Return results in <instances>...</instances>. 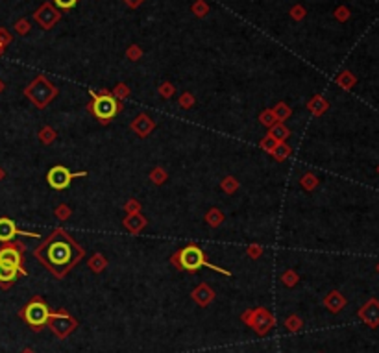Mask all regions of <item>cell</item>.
Segmentation results:
<instances>
[{
  "mask_svg": "<svg viewBox=\"0 0 379 353\" xmlns=\"http://www.w3.org/2000/svg\"><path fill=\"white\" fill-rule=\"evenodd\" d=\"M33 255L50 274L61 279L85 257V250L72 239L71 233L58 228L35 248Z\"/></svg>",
  "mask_w": 379,
  "mask_h": 353,
  "instance_id": "cell-1",
  "label": "cell"
},
{
  "mask_svg": "<svg viewBox=\"0 0 379 353\" xmlns=\"http://www.w3.org/2000/svg\"><path fill=\"white\" fill-rule=\"evenodd\" d=\"M170 262H172L178 270L196 272V270H200V268H211L215 272L231 278V272H229V270H226V268H222V267H217V264H213V262L207 261L206 252H204L198 244H189V246H185V248H181V250H178V252H174V255L170 257Z\"/></svg>",
  "mask_w": 379,
  "mask_h": 353,
  "instance_id": "cell-2",
  "label": "cell"
},
{
  "mask_svg": "<svg viewBox=\"0 0 379 353\" xmlns=\"http://www.w3.org/2000/svg\"><path fill=\"white\" fill-rule=\"evenodd\" d=\"M89 95H91V102L87 104V109L100 124H109L122 111V102L117 100L108 89H100V91L91 89Z\"/></svg>",
  "mask_w": 379,
  "mask_h": 353,
  "instance_id": "cell-3",
  "label": "cell"
},
{
  "mask_svg": "<svg viewBox=\"0 0 379 353\" xmlns=\"http://www.w3.org/2000/svg\"><path fill=\"white\" fill-rule=\"evenodd\" d=\"M58 93H60L58 87H56L54 83H50L46 76L39 74L26 85L24 97L32 102L37 109H44V107H49L50 102L58 97Z\"/></svg>",
  "mask_w": 379,
  "mask_h": 353,
  "instance_id": "cell-4",
  "label": "cell"
},
{
  "mask_svg": "<svg viewBox=\"0 0 379 353\" xmlns=\"http://www.w3.org/2000/svg\"><path fill=\"white\" fill-rule=\"evenodd\" d=\"M50 307L41 296H33L32 300L24 305V309L21 311V318L26 322L28 326L32 327L33 331H41L50 318Z\"/></svg>",
  "mask_w": 379,
  "mask_h": 353,
  "instance_id": "cell-5",
  "label": "cell"
},
{
  "mask_svg": "<svg viewBox=\"0 0 379 353\" xmlns=\"http://www.w3.org/2000/svg\"><path fill=\"white\" fill-rule=\"evenodd\" d=\"M241 322L244 326L252 327L259 337H266L268 333L276 326V318L270 311L265 307H257V309H246L241 315Z\"/></svg>",
  "mask_w": 379,
  "mask_h": 353,
  "instance_id": "cell-6",
  "label": "cell"
},
{
  "mask_svg": "<svg viewBox=\"0 0 379 353\" xmlns=\"http://www.w3.org/2000/svg\"><path fill=\"white\" fill-rule=\"evenodd\" d=\"M46 326H49L50 331L56 335V338L65 340L67 337H71L72 333L78 329V320H76L72 315H69L65 309H60V311H56V313H50V318Z\"/></svg>",
  "mask_w": 379,
  "mask_h": 353,
  "instance_id": "cell-7",
  "label": "cell"
},
{
  "mask_svg": "<svg viewBox=\"0 0 379 353\" xmlns=\"http://www.w3.org/2000/svg\"><path fill=\"white\" fill-rule=\"evenodd\" d=\"M0 262L17 268L22 276H28V270L24 268V244L22 242H4V246L0 248Z\"/></svg>",
  "mask_w": 379,
  "mask_h": 353,
  "instance_id": "cell-8",
  "label": "cell"
},
{
  "mask_svg": "<svg viewBox=\"0 0 379 353\" xmlns=\"http://www.w3.org/2000/svg\"><path fill=\"white\" fill-rule=\"evenodd\" d=\"M85 176H87L85 170L71 172L67 166L56 165V166H52L49 170V174H46V182H49L50 187L56 189V191H63V189H67L71 185V182L74 178H85Z\"/></svg>",
  "mask_w": 379,
  "mask_h": 353,
  "instance_id": "cell-9",
  "label": "cell"
},
{
  "mask_svg": "<svg viewBox=\"0 0 379 353\" xmlns=\"http://www.w3.org/2000/svg\"><path fill=\"white\" fill-rule=\"evenodd\" d=\"M61 13L54 8L52 2H44L35 13H33V21L37 22L43 30H52V28L60 22Z\"/></svg>",
  "mask_w": 379,
  "mask_h": 353,
  "instance_id": "cell-10",
  "label": "cell"
},
{
  "mask_svg": "<svg viewBox=\"0 0 379 353\" xmlns=\"http://www.w3.org/2000/svg\"><path fill=\"white\" fill-rule=\"evenodd\" d=\"M17 235L32 237V239H39V237H41L39 233H33V231H21L17 228L15 220L2 216V218H0V242H11Z\"/></svg>",
  "mask_w": 379,
  "mask_h": 353,
  "instance_id": "cell-11",
  "label": "cell"
},
{
  "mask_svg": "<svg viewBox=\"0 0 379 353\" xmlns=\"http://www.w3.org/2000/svg\"><path fill=\"white\" fill-rule=\"evenodd\" d=\"M130 128L133 134H137L139 137H148V135L156 129V122H154V118L148 115V113H139L133 120H131Z\"/></svg>",
  "mask_w": 379,
  "mask_h": 353,
  "instance_id": "cell-12",
  "label": "cell"
},
{
  "mask_svg": "<svg viewBox=\"0 0 379 353\" xmlns=\"http://www.w3.org/2000/svg\"><path fill=\"white\" fill-rule=\"evenodd\" d=\"M359 318L370 327L379 326V301L377 300H368L359 311Z\"/></svg>",
  "mask_w": 379,
  "mask_h": 353,
  "instance_id": "cell-13",
  "label": "cell"
},
{
  "mask_svg": "<svg viewBox=\"0 0 379 353\" xmlns=\"http://www.w3.org/2000/svg\"><path fill=\"white\" fill-rule=\"evenodd\" d=\"M191 296H193L195 303H198L200 307H207V305H211V301L215 300V290L207 283H200L193 292H191Z\"/></svg>",
  "mask_w": 379,
  "mask_h": 353,
  "instance_id": "cell-14",
  "label": "cell"
},
{
  "mask_svg": "<svg viewBox=\"0 0 379 353\" xmlns=\"http://www.w3.org/2000/svg\"><path fill=\"white\" fill-rule=\"evenodd\" d=\"M324 305H325V309L329 311V313L337 315V313H341V311L346 307V298H344L339 290H331L329 294L324 298Z\"/></svg>",
  "mask_w": 379,
  "mask_h": 353,
  "instance_id": "cell-15",
  "label": "cell"
},
{
  "mask_svg": "<svg viewBox=\"0 0 379 353\" xmlns=\"http://www.w3.org/2000/svg\"><path fill=\"white\" fill-rule=\"evenodd\" d=\"M122 224H124V228L130 233H141L145 228H147L148 220L147 216H143L141 213H133V214H126V218L122 220Z\"/></svg>",
  "mask_w": 379,
  "mask_h": 353,
  "instance_id": "cell-16",
  "label": "cell"
},
{
  "mask_svg": "<svg viewBox=\"0 0 379 353\" xmlns=\"http://www.w3.org/2000/svg\"><path fill=\"white\" fill-rule=\"evenodd\" d=\"M19 270L13 267H10V264H4V262H0V287L2 289H10L11 285L15 283L17 276H19Z\"/></svg>",
  "mask_w": 379,
  "mask_h": 353,
  "instance_id": "cell-17",
  "label": "cell"
},
{
  "mask_svg": "<svg viewBox=\"0 0 379 353\" xmlns=\"http://www.w3.org/2000/svg\"><path fill=\"white\" fill-rule=\"evenodd\" d=\"M307 109H309V113H313L314 117H322V115L329 109V102L325 100L322 95H316V97H313L307 102Z\"/></svg>",
  "mask_w": 379,
  "mask_h": 353,
  "instance_id": "cell-18",
  "label": "cell"
},
{
  "mask_svg": "<svg viewBox=\"0 0 379 353\" xmlns=\"http://www.w3.org/2000/svg\"><path fill=\"white\" fill-rule=\"evenodd\" d=\"M87 267L91 268V272L100 274V272H104V270L108 268V259H106V255H102V253L97 252V253H92V255L89 257Z\"/></svg>",
  "mask_w": 379,
  "mask_h": 353,
  "instance_id": "cell-19",
  "label": "cell"
},
{
  "mask_svg": "<svg viewBox=\"0 0 379 353\" xmlns=\"http://www.w3.org/2000/svg\"><path fill=\"white\" fill-rule=\"evenodd\" d=\"M224 220H226V216H224V213L218 207H211L206 213V222L211 228H220L224 224Z\"/></svg>",
  "mask_w": 379,
  "mask_h": 353,
  "instance_id": "cell-20",
  "label": "cell"
},
{
  "mask_svg": "<svg viewBox=\"0 0 379 353\" xmlns=\"http://www.w3.org/2000/svg\"><path fill=\"white\" fill-rule=\"evenodd\" d=\"M272 111L276 115L277 122H285V120H289V118L293 117V109H291V106L285 104V102H277L276 106L272 107Z\"/></svg>",
  "mask_w": 379,
  "mask_h": 353,
  "instance_id": "cell-21",
  "label": "cell"
},
{
  "mask_svg": "<svg viewBox=\"0 0 379 353\" xmlns=\"http://www.w3.org/2000/svg\"><path fill=\"white\" fill-rule=\"evenodd\" d=\"M268 134H270L274 139L279 141V143H283V141H287L289 137H291V129L283 122H276L272 128H268Z\"/></svg>",
  "mask_w": 379,
  "mask_h": 353,
  "instance_id": "cell-22",
  "label": "cell"
},
{
  "mask_svg": "<svg viewBox=\"0 0 379 353\" xmlns=\"http://www.w3.org/2000/svg\"><path fill=\"white\" fill-rule=\"evenodd\" d=\"M300 187H302L303 191L311 193V191H314V189L318 187V178L314 176L313 172H307V174H303V176L300 178Z\"/></svg>",
  "mask_w": 379,
  "mask_h": 353,
  "instance_id": "cell-23",
  "label": "cell"
},
{
  "mask_svg": "<svg viewBox=\"0 0 379 353\" xmlns=\"http://www.w3.org/2000/svg\"><path fill=\"white\" fill-rule=\"evenodd\" d=\"M220 189H222L226 194H233L241 189V182H239L235 176H226L222 182H220Z\"/></svg>",
  "mask_w": 379,
  "mask_h": 353,
  "instance_id": "cell-24",
  "label": "cell"
},
{
  "mask_svg": "<svg viewBox=\"0 0 379 353\" xmlns=\"http://www.w3.org/2000/svg\"><path fill=\"white\" fill-rule=\"evenodd\" d=\"M291 154H293V148H291V146H289L287 143L283 141V143H279V145L276 146V150L272 152L270 155H272V157H274L276 161H279V163H281V161L289 159V157H291Z\"/></svg>",
  "mask_w": 379,
  "mask_h": 353,
  "instance_id": "cell-25",
  "label": "cell"
},
{
  "mask_svg": "<svg viewBox=\"0 0 379 353\" xmlns=\"http://www.w3.org/2000/svg\"><path fill=\"white\" fill-rule=\"evenodd\" d=\"M37 137L43 145H52V143L58 139V134H56V129L52 128V126H43V128L39 129Z\"/></svg>",
  "mask_w": 379,
  "mask_h": 353,
  "instance_id": "cell-26",
  "label": "cell"
},
{
  "mask_svg": "<svg viewBox=\"0 0 379 353\" xmlns=\"http://www.w3.org/2000/svg\"><path fill=\"white\" fill-rule=\"evenodd\" d=\"M283 326H285V329L291 333H298L302 331V327H303V320L300 318L298 315H291L285 318V322H283Z\"/></svg>",
  "mask_w": 379,
  "mask_h": 353,
  "instance_id": "cell-27",
  "label": "cell"
},
{
  "mask_svg": "<svg viewBox=\"0 0 379 353\" xmlns=\"http://www.w3.org/2000/svg\"><path fill=\"white\" fill-rule=\"evenodd\" d=\"M337 85H341L342 89H352L353 85H355V76L352 74V72H348V70H344V72H341V74L337 76Z\"/></svg>",
  "mask_w": 379,
  "mask_h": 353,
  "instance_id": "cell-28",
  "label": "cell"
},
{
  "mask_svg": "<svg viewBox=\"0 0 379 353\" xmlns=\"http://www.w3.org/2000/svg\"><path fill=\"white\" fill-rule=\"evenodd\" d=\"M281 283L285 285V287H289V289H293V287H296L300 281V276L298 272H294L293 268H289V270H285V272L281 274Z\"/></svg>",
  "mask_w": 379,
  "mask_h": 353,
  "instance_id": "cell-29",
  "label": "cell"
},
{
  "mask_svg": "<svg viewBox=\"0 0 379 353\" xmlns=\"http://www.w3.org/2000/svg\"><path fill=\"white\" fill-rule=\"evenodd\" d=\"M167 180H168V174L163 166H156V168L150 172V182L154 183V185H163Z\"/></svg>",
  "mask_w": 379,
  "mask_h": 353,
  "instance_id": "cell-30",
  "label": "cell"
},
{
  "mask_svg": "<svg viewBox=\"0 0 379 353\" xmlns=\"http://www.w3.org/2000/svg\"><path fill=\"white\" fill-rule=\"evenodd\" d=\"M111 95H113L115 98L119 102H124L126 98H130L131 91H130V87L126 85V83H117V85L111 89Z\"/></svg>",
  "mask_w": 379,
  "mask_h": 353,
  "instance_id": "cell-31",
  "label": "cell"
},
{
  "mask_svg": "<svg viewBox=\"0 0 379 353\" xmlns=\"http://www.w3.org/2000/svg\"><path fill=\"white\" fill-rule=\"evenodd\" d=\"M191 11H193V15H196L198 19H204V17L209 13V4L204 2V0H196L195 4L191 6Z\"/></svg>",
  "mask_w": 379,
  "mask_h": 353,
  "instance_id": "cell-32",
  "label": "cell"
},
{
  "mask_svg": "<svg viewBox=\"0 0 379 353\" xmlns=\"http://www.w3.org/2000/svg\"><path fill=\"white\" fill-rule=\"evenodd\" d=\"M279 145V141L277 139H274L270 134H266L263 139H261V143H259V146L263 148V150L266 152V154H272V152L276 150V146Z\"/></svg>",
  "mask_w": 379,
  "mask_h": 353,
  "instance_id": "cell-33",
  "label": "cell"
},
{
  "mask_svg": "<svg viewBox=\"0 0 379 353\" xmlns=\"http://www.w3.org/2000/svg\"><path fill=\"white\" fill-rule=\"evenodd\" d=\"M259 122L263 124V126H266V128H272V126L277 122V118L272 109H265V111L259 113Z\"/></svg>",
  "mask_w": 379,
  "mask_h": 353,
  "instance_id": "cell-34",
  "label": "cell"
},
{
  "mask_svg": "<svg viewBox=\"0 0 379 353\" xmlns=\"http://www.w3.org/2000/svg\"><path fill=\"white\" fill-rule=\"evenodd\" d=\"M54 214H56V218H60V220H69L71 218V214H72V209L67 205V203H60L58 207L54 209Z\"/></svg>",
  "mask_w": 379,
  "mask_h": 353,
  "instance_id": "cell-35",
  "label": "cell"
},
{
  "mask_svg": "<svg viewBox=\"0 0 379 353\" xmlns=\"http://www.w3.org/2000/svg\"><path fill=\"white\" fill-rule=\"evenodd\" d=\"M159 97H163L165 100H168V98H172L174 97V93H176V87L170 83V81H165V83H161L159 85Z\"/></svg>",
  "mask_w": 379,
  "mask_h": 353,
  "instance_id": "cell-36",
  "label": "cell"
},
{
  "mask_svg": "<svg viewBox=\"0 0 379 353\" xmlns=\"http://www.w3.org/2000/svg\"><path fill=\"white\" fill-rule=\"evenodd\" d=\"M13 30H15L19 35H26V33H30V30H32V24H30L28 19H19V21L15 22V26H13Z\"/></svg>",
  "mask_w": 379,
  "mask_h": 353,
  "instance_id": "cell-37",
  "label": "cell"
},
{
  "mask_svg": "<svg viewBox=\"0 0 379 353\" xmlns=\"http://www.w3.org/2000/svg\"><path fill=\"white\" fill-rule=\"evenodd\" d=\"M178 104H179V107H181V109H191V107H195L196 100H195V97H193L191 93H183V95L178 98Z\"/></svg>",
  "mask_w": 379,
  "mask_h": 353,
  "instance_id": "cell-38",
  "label": "cell"
},
{
  "mask_svg": "<svg viewBox=\"0 0 379 353\" xmlns=\"http://www.w3.org/2000/svg\"><path fill=\"white\" fill-rule=\"evenodd\" d=\"M126 58L130 61H139L143 58V50L139 45H130V49L126 50Z\"/></svg>",
  "mask_w": 379,
  "mask_h": 353,
  "instance_id": "cell-39",
  "label": "cell"
},
{
  "mask_svg": "<svg viewBox=\"0 0 379 353\" xmlns=\"http://www.w3.org/2000/svg\"><path fill=\"white\" fill-rule=\"evenodd\" d=\"M124 211L128 214H133V213H141V203L137 202L135 198L128 200V202L124 203Z\"/></svg>",
  "mask_w": 379,
  "mask_h": 353,
  "instance_id": "cell-40",
  "label": "cell"
},
{
  "mask_svg": "<svg viewBox=\"0 0 379 353\" xmlns=\"http://www.w3.org/2000/svg\"><path fill=\"white\" fill-rule=\"evenodd\" d=\"M246 255H248L250 259H259V257L263 255V246H261V244H250V246L246 248Z\"/></svg>",
  "mask_w": 379,
  "mask_h": 353,
  "instance_id": "cell-41",
  "label": "cell"
},
{
  "mask_svg": "<svg viewBox=\"0 0 379 353\" xmlns=\"http://www.w3.org/2000/svg\"><path fill=\"white\" fill-rule=\"evenodd\" d=\"M335 19L341 22H346L350 19V10H348L346 6H339L335 10Z\"/></svg>",
  "mask_w": 379,
  "mask_h": 353,
  "instance_id": "cell-42",
  "label": "cell"
},
{
  "mask_svg": "<svg viewBox=\"0 0 379 353\" xmlns=\"http://www.w3.org/2000/svg\"><path fill=\"white\" fill-rule=\"evenodd\" d=\"M305 15H307V13H305V8H303V6L296 4L291 8V17H293L294 21H302Z\"/></svg>",
  "mask_w": 379,
  "mask_h": 353,
  "instance_id": "cell-43",
  "label": "cell"
},
{
  "mask_svg": "<svg viewBox=\"0 0 379 353\" xmlns=\"http://www.w3.org/2000/svg\"><path fill=\"white\" fill-rule=\"evenodd\" d=\"M60 10H72L76 4H78V0H52Z\"/></svg>",
  "mask_w": 379,
  "mask_h": 353,
  "instance_id": "cell-44",
  "label": "cell"
},
{
  "mask_svg": "<svg viewBox=\"0 0 379 353\" xmlns=\"http://www.w3.org/2000/svg\"><path fill=\"white\" fill-rule=\"evenodd\" d=\"M11 41H13V35H11L6 28H0V45H2V47H8V45H11Z\"/></svg>",
  "mask_w": 379,
  "mask_h": 353,
  "instance_id": "cell-45",
  "label": "cell"
},
{
  "mask_svg": "<svg viewBox=\"0 0 379 353\" xmlns=\"http://www.w3.org/2000/svg\"><path fill=\"white\" fill-rule=\"evenodd\" d=\"M143 2H145V0H124V4L128 6L130 10H135V8H139Z\"/></svg>",
  "mask_w": 379,
  "mask_h": 353,
  "instance_id": "cell-46",
  "label": "cell"
},
{
  "mask_svg": "<svg viewBox=\"0 0 379 353\" xmlns=\"http://www.w3.org/2000/svg\"><path fill=\"white\" fill-rule=\"evenodd\" d=\"M4 178H6V172H4V168H2V166H0V182H2V180H4Z\"/></svg>",
  "mask_w": 379,
  "mask_h": 353,
  "instance_id": "cell-47",
  "label": "cell"
},
{
  "mask_svg": "<svg viewBox=\"0 0 379 353\" xmlns=\"http://www.w3.org/2000/svg\"><path fill=\"white\" fill-rule=\"evenodd\" d=\"M4 89H6V83H4V81H2V80H0V95L4 93Z\"/></svg>",
  "mask_w": 379,
  "mask_h": 353,
  "instance_id": "cell-48",
  "label": "cell"
},
{
  "mask_svg": "<svg viewBox=\"0 0 379 353\" xmlns=\"http://www.w3.org/2000/svg\"><path fill=\"white\" fill-rule=\"evenodd\" d=\"M21 353H35V351H33V349H30V348H26V349H22Z\"/></svg>",
  "mask_w": 379,
  "mask_h": 353,
  "instance_id": "cell-49",
  "label": "cell"
},
{
  "mask_svg": "<svg viewBox=\"0 0 379 353\" xmlns=\"http://www.w3.org/2000/svg\"><path fill=\"white\" fill-rule=\"evenodd\" d=\"M4 50H6V47H2V45H0V56L4 54Z\"/></svg>",
  "mask_w": 379,
  "mask_h": 353,
  "instance_id": "cell-50",
  "label": "cell"
},
{
  "mask_svg": "<svg viewBox=\"0 0 379 353\" xmlns=\"http://www.w3.org/2000/svg\"><path fill=\"white\" fill-rule=\"evenodd\" d=\"M377 172H379V168H377Z\"/></svg>",
  "mask_w": 379,
  "mask_h": 353,
  "instance_id": "cell-51",
  "label": "cell"
},
{
  "mask_svg": "<svg viewBox=\"0 0 379 353\" xmlns=\"http://www.w3.org/2000/svg\"><path fill=\"white\" fill-rule=\"evenodd\" d=\"M377 270H379V267H377Z\"/></svg>",
  "mask_w": 379,
  "mask_h": 353,
  "instance_id": "cell-52",
  "label": "cell"
}]
</instances>
